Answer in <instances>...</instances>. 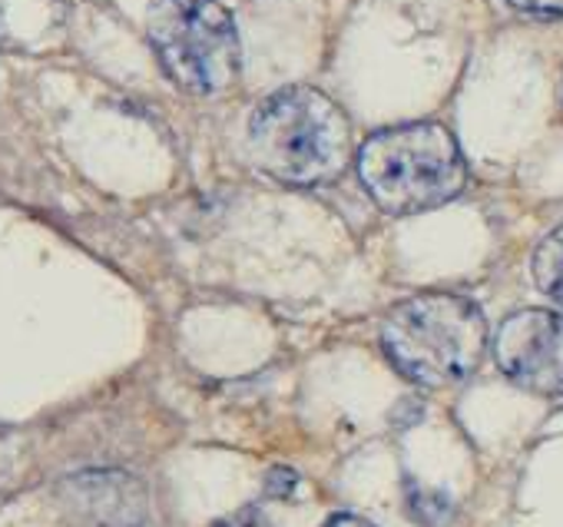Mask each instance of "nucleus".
<instances>
[{
  "instance_id": "obj_1",
  "label": "nucleus",
  "mask_w": 563,
  "mask_h": 527,
  "mask_svg": "<svg viewBox=\"0 0 563 527\" xmlns=\"http://www.w3.org/2000/svg\"><path fill=\"white\" fill-rule=\"evenodd\" d=\"M245 143L255 169L289 186L335 179L352 160L349 117L316 87L268 94L249 117Z\"/></svg>"
},
{
  "instance_id": "obj_2",
  "label": "nucleus",
  "mask_w": 563,
  "mask_h": 527,
  "mask_svg": "<svg viewBox=\"0 0 563 527\" xmlns=\"http://www.w3.org/2000/svg\"><path fill=\"white\" fill-rule=\"evenodd\" d=\"M358 179L388 216H415L457 199L467 186V163L441 123H401L372 133L355 156Z\"/></svg>"
},
{
  "instance_id": "obj_3",
  "label": "nucleus",
  "mask_w": 563,
  "mask_h": 527,
  "mask_svg": "<svg viewBox=\"0 0 563 527\" xmlns=\"http://www.w3.org/2000/svg\"><path fill=\"white\" fill-rule=\"evenodd\" d=\"M382 349L408 382L448 388L481 369L487 355V319L464 296H411L388 309L382 322Z\"/></svg>"
},
{
  "instance_id": "obj_4",
  "label": "nucleus",
  "mask_w": 563,
  "mask_h": 527,
  "mask_svg": "<svg viewBox=\"0 0 563 527\" xmlns=\"http://www.w3.org/2000/svg\"><path fill=\"white\" fill-rule=\"evenodd\" d=\"M146 34L166 77L186 94L216 97L235 84L242 47L219 0H150Z\"/></svg>"
},
{
  "instance_id": "obj_5",
  "label": "nucleus",
  "mask_w": 563,
  "mask_h": 527,
  "mask_svg": "<svg viewBox=\"0 0 563 527\" xmlns=\"http://www.w3.org/2000/svg\"><path fill=\"white\" fill-rule=\"evenodd\" d=\"M500 372L533 395H563V316L550 309H520L494 332Z\"/></svg>"
},
{
  "instance_id": "obj_6",
  "label": "nucleus",
  "mask_w": 563,
  "mask_h": 527,
  "mask_svg": "<svg viewBox=\"0 0 563 527\" xmlns=\"http://www.w3.org/2000/svg\"><path fill=\"white\" fill-rule=\"evenodd\" d=\"M67 507L93 527H140L146 520V491L123 471H87L64 481Z\"/></svg>"
},
{
  "instance_id": "obj_7",
  "label": "nucleus",
  "mask_w": 563,
  "mask_h": 527,
  "mask_svg": "<svg viewBox=\"0 0 563 527\" xmlns=\"http://www.w3.org/2000/svg\"><path fill=\"white\" fill-rule=\"evenodd\" d=\"M530 270L537 289L563 309V226H556L547 239H540L530 259Z\"/></svg>"
},
{
  "instance_id": "obj_8",
  "label": "nucleus",
  "mask_w": 563,
  "mask_h": 527,
  "mask_svg": "<svg viewBox=\"0 0 563 527\" xmlns=\"http://www.w3.org/2000/svg\"><path fill=\"white\" fill-rule=\"evenodd\" d=\"M405 497H408V514L424 524V527H444L454 514V504L444 491L438 487H424V484H411L405 487Z\"/></svg>"
},
{
  "instance_id": "obj_9",
  "label": "nucleus",
  "mask_w": 563,
  "mask_h": 527,
  "mask_svg": "<svg viewBox=\"0 0 563 527\" xmlns=\"http://www.w3.org/2000/svg\"><path fill=\"white\" fill-rule=\"evenodd\" d=\"M507 4L530 18H563V0H507Z\"/></svg>"
},
{
  "instance_id": "obj_10",
  "label": "nucleus",
  "mask_w": 563,
  "mask_h": 527,
  "mask_svg": "<svg viewBox=\"0 0 563 527\" xmlns=\"http://www.w3.org/2000/svg\"><path fill=\"white\" fill-rule=\"evenodd\" d=\"M296 484H299V474H296V471H289V468H275V471H268V477H265V494H268V497H289V494L296 491Z\"/></svg>"
},
{
  "instance_id": "obj_11",
  "label": "nucleus",
  "mask_w": 563,
  "mask_h": 527,
  "mask_svg": "<svg viewBox=\"0 0 563 527\" xmlns=\"http://www.w3.org/2000/svg\"><path fill=\"white\" fill-rule=\"evenodd\" d=\"M212 527H262V510L258 507H239L235 514L216 520Z\"/></svg>"
},
{
  "instance_id": "obj_12",
  "label": "nucleus",
  "mask_w": 563,
  "mask_h": 527,
  "mask_svg": "<svg viewBox=\"0 0 563 527\" xmlns=\"http://www.w3.org/2000/svg\"><path fill=\"white\" fill-rule=\"evenodd\" d=\"M322 527H375L368 517H358V514H349V510H342V514H332Z\"/></svg>"
}]
</instances>
